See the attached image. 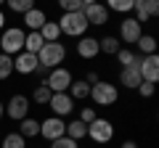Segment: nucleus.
<instances>
[{
	"label": "nucleus",
	"instance_id": "19",
	"mask_svg": "<svg viewBox=\"0 0 159 148\" xmlns=\"http://www.w3.org/2000/svg\"><path fill=\"white\" fill-rule=\"evenodd\" d=\"M135 48H138V56H151V53H157V37L143 32L135 40Z\"/></svg>",
	"mask_w": 159,
	"mask_h": 148
},
{
	"label": "nucleus",
	"instance_id": "8",
	"mask_svg": "<svg viewBox=\"0 0 159 148\" xmlns=\"http://www.w3.org/2000/svg\"><path fill=\"white\" fill-rule=\"evenodd\" d=\"M135 66H138V72H141V80L143 82H154V85L159 82V56H157V53H151V56H141Z\"/></svg>",
	"mask_w": 159,
	"mask_h": 148
},
{
	"label": "nucleus",
	"instance_id": "24",
	"mask_svg": "<svg viewBox=\"0 0 159 148\" xmlns=\"http://www.w3.org/2000/svg\"><path fill=\"white\" fill-rule=\"evenodd\" d=\"M40 34H43V40H45V42H58V40H61V29H58L56 21H45L43 27H40Z\"/></svg>",
	"mask_w": 159,
	"mask_h": 148
},
{
	"label": "nucleus",
	"instance_id": "16",
	"mask_svg": "<svg viewBox=\"0 0 159 148\" xmlns=\"http://www.w3.org/2000/svg\"><path fill=\"white\" fill-rule=\"evenodd\" d=\"M48 21V13L43 11V8H29L27 13H24V27L29 29V32H40V27H43V24Z\"/></svg>",
	"mask_w": 159,
	"mask_h": 148
},
{
	"label": "nucleus",
	"instance_id": "14",
	"mask_svg": "<svg viewBox=\"0 0 159 148\" xmlns=\"http://www.w3.org/2000/svg\"><path fill=\"white\" fill-rule=\"evenodd\" d=\"M82 16L88 19L90 27H106L109 24V8L103 6V3H93V6L82 8Z\"/></svg>",
	"mask_w": 159,
	"mask_h": 148
},
{
	"label": "nucleus",
	"instance_id": "9",
	"mask_svg": "<svg viewBox=\"0 0 159 148\" xmlns=\"http://www.w3.org/2000/svg\"><path fill=\"white\" fill-rule=\"evenodd\" d=\"M133 13H135V21L138 24H146L151 19L159 16V0H135L133 3Z\"/></svg>",
	"mask_w": 159,
	"mask_h": 148
},
{
	"label": "nucleus",
	"instance_id": "13",
	"mask_svg": "<svg viewBox=\"0 0 159 148\" xmlns=\"http://www.w3.org/2000/svg\"><path fill=\"white\" fill-rule=\"evenodd\" d=\"M37 69H40V61H37V56H34V53L21 50V53H16V56H13V72H16V74L29 77V74H34Z\"/></svg>",
	"mask_w": 159,
	"mask_h": 148
},
{
	"label": "nucleus",
	"instance_id": "6",
	"mask_svg": "<svg viewBox=\"0 0 159 148\" xmlns=\"http://www.w3.org/2000/svg\"><path fill=\"white\" fill-rule=\"evenodd\" d=\"M88 137L93 143H98V146H106V143L114 140V124L109 119H103V116H96L88 124Z\"/></svg>",
	"mask_w": 159,
	"mask_h": 148
},
{
	"label": "nucleus",
	"instance_id": "32",
	"mask_svg": "<svg viewBox=\"0 0 159 148\" xmlns=\"http://www.w3.org/2000/svg\"><path fill=\"white\" fill-rule=\"evenodd\" d=\"M51 148H80V143L72 140V137H66V135H61L56 140H51Z\"/></svg>",
	"mask_w": 159,
	"mask_h": 148
},
{
	"label": "nucleus",
	"instance_id": "27",
	"mask_svg": "<svg viewBox=\"0 0 159 148\" xmlns=\"http://www.w3.org/2000/svg\"><path fill=\"white\" fill-rule=\"evenodd\" d=\"M0 148H27V137H21L19 132H8L0 143Z\"/></svg>",
	"mask_w": 159,
	"mask_h": 148
},
{
	"label": "nucleus",
	"instance_id": "33",
	"mask_svg": "<svg viewBox=\"0 0 159 148\" xmlns=\"http://www.w3.org/2000/svg\"><path fill=\"white\" fill-rule=\"evenodd\" d=\"M135 90H138V95H141V98H151L154 90H157V85H154V82H141Z\"/></svg>",
	"mask_w": 159,
	"mask_h": 148
},
{
	"label": "nucleus",
	"instance_id": "15",
	"mask_svg": "<svg viewBox=\"0 0 159 148\" xmlns=\"http://www.w3.org/2000/svg\"><path fill=\"white\" fill-rule=\"evenodd\" d=\"M98 53H101V50H98V37H90V34L80 37V42H77V56H80V58L93 61Z\"/></svg>",
	"mask_w": 159,
	"mask_h": 148
},
{
	"label": "nucleus",
	"instance_id": "5",
	"mask_svg": "<svg viewBox=\"0 0 159 148\" xmlns=\"http://www.w3.org/2000/svg\"><path fill=\"white\" fill-rule=\"evenodd\" d=\"M29 98L27 95H21V93H13L8 101H3V114L8 116L11 122H21V119H27L29 116Z\"/></svg>",
	"mask_w": 159,
	"mask_h": 148
},
{
	"label": "nucleus",
	"instance_id": "28",
	"mask_svg": "<svg viewBox=\"0 0 159 148\" xmlns=\"http://www.w3.org/2000/svg\"><path fill=\"white\" fill-rule=\"evenodd\" d=\"M133 3L135 0H106V8H109V13H130L133 11Z\"/></svg>",
	"mask_w": 159,
	"mask_h": 148
},
{
	"label": "nucleus",
	"instance_id": "21",
	"mask_svg": "<svg viewBox=\"0 0 159 148\" xmlns=\"http://www.w3.org/2000/svg\"><path fill=\"white\" fill-rule=\"evenodd\" d=\"M66 137H72V140H82V137H88V124L85 122H80V119H72L66 122Z\"/></svg>",
	"mask_w": 159,
	"mask_h": 148
},
{
	"label": "nucleus",
	"instance_id": "36",
	"mask_svg": "<svg viewBox=\"0 0 159 148\" xmlns=\"http://www.w3.org/2000/svg\"><path fill=\"white\" fill-rule=\"evenodd\" d=\"M3 29H6V13L0 11V32H3Z\"/></svg>",
	"mask_w": 159,
	"mask_h": 148
},
{
	"label": "nucleus",
	"instance_id": "23",
	"mask_svg": "<svg viewBox=\"0 0 159 148\" xmlns=\"http://www.w3.org/2000/svg\"><path fill=\"white\" fill-rule=\"evenodd\" d=\"M43 45H45V40H43L40 32H27V37H24V50L27 53H34V56H37Z\"/></svg>",
	"mask_w": 159,
	"mask_h": 148
},
{
	"label": "nucleus",
	"instance_id": "29",
	"mask_svg": "<svg viewBox=\"0 0 159 148\" xmlns=\"http://www.w3.org/2000/svg\"><path fill=\"white\" fill-rule=\"evenodd\" d=\"M13 74V56H6V53H0V82L8 80Z\"/></svg>",
	"mask_w": 159,
	"mask_h": 148
},
{
	"label": "nucleus",
	"instance_id": "3",
	"mask_svg": "<svg viewBox=\"0 0 159 148\" xmlns=\"http://www.w3.org/2000/svg\"><path fill=\"white\" fill-rule=\"evenodd\" d=\"M24 32L21 27H6L0 32V53H6V56H16V53L24 50Z\"/></svg>",
	"mask_w": 159,
	"mask_h": 148
},
{
	"label": "nucleus",
	"instance_id": "1",
	"mask_svg": "<svg viewBox=\"0 0 159 148\" xmlns=\"http://www.w3.org/2000/svg\"><path fill=\"white\" fill-rule=\"evenodd\" d=\"M58 29H61V34H66V37H74V40H80V37H85L88 34V19L82 16V11H74V13H61V19H58Z\"/></svg>",
	"mask_w": 159,
	"mask_h": 148
},
{
	"label": "nucleus",
	"instance_id": "37",
	"mask_svg": "<svg viewBox=\"0 0 159 148\" xmlns=\"http://www.w3.org/2000/svg\"><path fill=\"white\" fill-rule=\"evenodd\" d=\"M119 148H138V146H135V143H133V140H125V143H122V146H119Z\"/></svg>",
	"mask_w": 159,
	"mask_h": 148
},
{
	"label": "nucleus",
	"instance_id": "22",
	"mask_svg": "<svg viewBox=\"0 0 159 148\" xmlns=\"http://www.w3.org/2000/svg\"><path fill=\"white\" fill-rule=\"evenodd\" d=\"M19 135L21 137H37L40 135V122L37 119H32V116H27V119H21L19 122Z\"/></svg>",
	"mask_w": 159,
	"mask_h": 148
},
{
	"label": "nucleus",
	"instance_id": "25",
	"mask_svg": "<svg viewBox=\"0 0 159 148\" xmlns=\"http://www.w3.org/2000/svg\"><path fill=\"white\" fill-rule=\"evenodd\" d=\"M51 95H53V93H51V87H48L45 82H40V85H37V87L32 90V101L37 103V106H48Z\"/></svg>",
	"mask_w": 159,
	"mask_h": 148
},
{
	"label": "nucleus",
	"instance_id": "39",
	"mask_svg": "<svg viewBox=\"0 0 159 148\" xmlns=\"http://www.w3.org/2000/svg\"><path fill=\"white\" fill-rule=\"evenodd\" d=\"M3 116H6V114H3V101H0V119H3Z\"/></svg>",
	"mask_w": 159,
	"mask_h": 148
},
{
	"label": "nucleus",
	"instance_id": "7",
	"mask_svg": "<svg viewBox=\"0 0 159 148\" xmlns=\"http://www.w3.org/2000/svg\"><path fill=\"white\" fill-rule=\"evenodd\" d=\"M72 72H69L66 66H56V69H48V74H45V85L51 87V93H66L69 90V85H72Z\"/></svg>",
	"mask_w": 159,
	"mask_h": 148
},
{
	"label": "nucleus",
	"instance_id": "34",
	"mask_svg": "<svg viewBox=\"0 0 159 148\" xmlns=\"http://www.w3.org/2000/svg\"><path fill=\"white\" fill-rule=\"evenodd\" d=\"M96 116H98V114H96V108H93V106H85L82 111H80V116H77V119H80V122H85V124H90V122L96 119Z\"/></svg>",
	"mask_w": 159,
	"mask_h": 148
},
{
	"label": "nucleus",
	"instance_id": "2",
	"mask_svg": "<svg viewBox=\"0 0 159 148\" xmlns=\"http://www.w3.org/2000/svg\"><path fill=\"white\" fill-rule=\"evenodd\" d=\"M37 61H40V66L45 69V72L61 66V63L66 61V45H64L61 40L58 42H45V45L40 48V53H37Z\"/></svg>",
	"mask_w": 159,
	"mask_h": 148
},
{
	"label": "nucleus",
	"instance_id": "40",
	"mask_svg": "<svg viewBox=\"0 0 159 148\" xmlns=\"http://www.w3.org/2000/svg\"><path fill=\"white\" fill-rule=\"evenodd\" d=\"M3 6H6V0H0V8H3Z\"/></svg>",
	"mask_w": 159,
	"mask_h": 148
},
{
	"label": "nucleus",
	"instance_id": "18",
	"mask_svg": "<svg viewBox=\"0 0 159 148\" xmlns=\"http://www.w3.org/2000/svg\"><path fill=\"white\" fill-rule=\"evenodd\" d=\"M69 98H72L74 103L77 101H85L88 95H90V85H88L85 80H72V85H69Z\"/></svg>",
	"mask_w": 159,
	"mask_h": 148
},
{
	"label": "nucleus",
	"instance_id": "11",
	"mask_svg": "<svg viewBox=\"0 0 159 148\" xmlns=\"http://www.w3.org/2000/svg\"><path fill=\"white\" fill-rule=\"evenodd\" d=\"M40 135L45 137V140H56V137L66 135V122L61 119V116H48V119L40 122Z\"/></svg>",
	"mask_w": 159,
	"mask_h": 148
},
{
	"label": "nucleus",
	"instance_id": "12",
	"mask_svg": "<svg viewBox=\"0 0 159 148\" xmlns=\"http://www.w3.org/2000/svg\"><path fill=\"white\" fill-rule=\"evenodd\" d=\"M48 108H51V114L53 116H69L74 111V101L69 98V93H53L51 101H48Z\"/></svg>",
	"mask_w": 159,
	"mask_h": 148
},
{
	"label": "nucleus",
	"instance_id": "20",
	"mask_svg": "<svg viewBox=\"0 0 159 148\" xmlns=\"http://www.w3.org/2000/svg\"><path fill=\"white\" fill-rule=\"evenodd\" d=\"M119 48H122V42H119L117 34H106V37H101V40H98V50L106 53V56H117Z\"/></svg>",
	"mask_w": 159,
	"mask_h": 148
},
{
	"label": "nucleus",
	"instance_id": "35",
	"mask_svg": "<svg viewBox=\"0 0 159 148\" xmlns=\"http://www.w3.org/2000/svg\"><path fill=\"white\" fill-rule=\"evenodd\" d=\"M98 80H101V74H98V72H88L85 74V82H88V85H96Z\"/></svg>",
	"mask_w": 159,
	"mask_h": 148
},
{
	"label": "nucleus",
	"instance_id": "30",
	"mask_svg": "<svg viewBox=\"0 0 159 148\" xmlns=\"http://www.w3.org/2000/svg\"><path fill=\"white\" fill-rule=\"evenodd\" d=\"M6 6L11 8L13 13H21V16H24L29 8H34V0H6Z\"/></svg>",
	"mask_w": 159,
	"mask_h": 148
},
{
	"label": "nucleus",
	"instance_id": "38",
	"mask_svg": "<svg viewBox=\"0 0 159 148\" xmlns=\"http://www.w3.org/2000/svg\"><path fill=\"white\" fill-rule=\"evenodd\" d=\"M93 3H98V0H82V8H85V6H93Z\"/></svg>",
	"mask_w": 159,
	"mask_h": 148
},
{
	"label": "nucleus",
	"instance_id": "26",
	"mask_svg": "<svg viewBox=\"0 0 159 148\" xmlns=\"http://www.w3.org/2000/svg\"><path fill=\"white\" fill-rule=\"evenodd\" d=\"M138 58H141V56H138L133 48H119V50H117V61L122 63V66H135ZM122 66H119V69H122Z\"/></svg>",
	"mask_w": 159,
	"mask_h": 148
},
{
	"label": "nucleus",
	"instance_id": "10",
	"mask_svg": "<svg viewBox=\"0 0 159 148\" xmlns=\"http://www.w3.org/2000/svg\"><path fill=\"white\" fill-rule=\"evenodd\" d=\"M143 34V24H138L133 16H125L119 21V42H127V45H135V40Z\"/></svg>",
	"mask_w": 159,
	"mask_h": 148
},
{
	"label": "nucleus",
	"instance_id": "17",
	"mask_svg": "<svg viewBox=\"0 0 159 148\" xmlns=\"http://www.w3.org/2000/svg\"><path fill=\"white\" fill-rule=\"evenodd\" d=\"M141 72H138V66H122L119 69V85L127 87V90H135L138 85H141Z\"/></svg>",
	"mask_w": 159,
	"mask_h": 148
},
{
	"label": "nucleus",
	"instance_id": "4",
	"mask_svg": "<svg viewBox=\"0 0 159 148\" xmlns=\"http://www.w3.org/2000/svg\"><path fill=\"white\" fill-rule=\"evenodd\" d=\"M90 98L96 106H114L119 101V87L114 82H106V80H98L96 85H90Z\"/></svg>",
	"mask_w": 159,
	"mask_h": 148
},
{
	"label": "nucleus",
	"instance_id": "31",
	"mask_svg": "<svg viewBox=\"0 0 159 148\" xmlns=\"http://www.w3.org/2000/svg\"><path fill=\"white\" fill-rule=\"evenodd\" d=\"M58 8L64 13H74V11H82V0H56Z\"/></svg>",
	"mask_w": 159,
	"mask_h": 148
}]
</instances>
